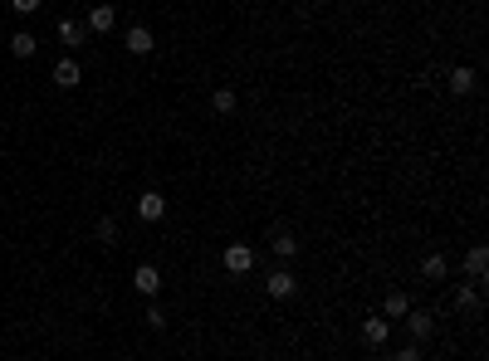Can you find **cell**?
<instances>
[{
	"mask_svg": "<svg viewBox=\"0 0 489 361\" xmlns=\"http://www.w3.org/2000/svg\"><path fill=\"white\" fill-rule=\"evenodd\" d=\"M225 269H230V273H250V269H255L250 244H230V249H225Z\"/></svg>",
	"mask_w": 489,
	"mask_h": 361,
	"instance_id": "1",
	"label": "cell"
},
{
	"mask_svg": "<svg viewBox=\"0 0 489 361\" xmlns=\"http://www.w3.org/2000/svg\"><path fill=\"white\" fill-rule=\"evenodd\" d=\"M132 288H137L142 298H157V288H162V273L152 269V264H142V269L132 273Z\"/></svg>",
	"mask_w": 489,
	"mask_h": 361,
	"instance_id": "2",
	"label": "cell"
},
{
	"mask_svg": "<svg viewBox=\"0 0 489 361\" xmlns=\"http://www.w3.org/2000/svg\"><path fill=\"white\" fill-rule=\"evenodd\" d=\"M113 25H118V10H113V5H94V10H89V25H84V29H94V34H108Z\"/></svg>",
	"mask_w": 489,
	"mask_h": 361,
	"instance_id": "3",
	"label": "cell"
},
{
	"mask_svg": "<svg viewBox=\"0 0 489 361\" xmlns=\"http://www.w3.org/2000/svg\"><path fill=\"white\" fill-rule=\"evenodd\" d=\"M387 337H391V322H387V317H367V322H362V342H367V347H382Z\"/></svg>",
	"mask_w": 489,
	"mask_h": 361,
	"instance_id": "4",
	"label": "cell"
},
{
	"mask_svg": "<svg viewBox=\"0 0 489 361\" xmlns=\"http://www.w3.org/2000/svg\"><path fill=\"white\" fill-rule=\"evenodd\" d=\"M127 54H152V29L147 25H132L127 29Z\"/></svg>",
	"mask_w": 489,
	"mask_h": 361,
	"instance_id": "5",
	"label": "cell"
},
{
	"mask_svg": "<svg viewBox=\"0 0 489 361\" xmlns=\"http://www.w3.org/2000/svg\"><path fill=\"white\" fill-rule=\"evenodd\" d=\"M79 79H84V69H79L74 59H59V64H54V84H59V88H74Z\"/></svg>",
	"mask_w": 489,
	"mask_h": 361,
	"instance_id": "6",
	"label": "cell"
},
{
	"mask_svg": "<svg viewBox=\"0 0 489 361\" xmlns=\"http://www.w3.org/2000/svg\"><path fill=\"white\" fill-rule=\"evenodd\" d=\"M137 215H142V220H162V215H167V200H162L157 190H147V195L137 200Z\"/></svg>",
	"mask_w": 489,
	"mask_h": 361,
	"instance_id": "7",
	"label": "cell"
},
{
	"mask_svg": "<svg viewBox=\"0 0 489 361\" xmlns=\"http://www.w3.org/2000/svg\"><path fill=\"white\" fill-rule=\"evenodd\" d=\"M265 288H269V298H289L298 283H293V273H289V269H279V273H269V283H265Z\"/></svg>",
	"mask_w": 489,
	"mask_h": 361,
	"instance_id": "8",
	"label": "cell"
},
{
	"mask_svg": "<svg viewBox=\"0 0 489 361\" xmlns=\"http://www.w3.org/2000/svg\"><path fill=\"white\" fill-rule=\"evenodd\" d=\"M84 34H89L84 25H74V20H59V39H64L69 49H79V44H84Z\"/></svg>",
	"mask_w": 489,
	"mask_h": 361,
	"instance_id": "9",
	"label": "cell"
},
{
	"mask_svg": "<svg viewBox=\"0 0 489 361\" xmlns=\"http://www.w3.org/2000/svg\"><path fill=\"white\" fill-rule=\"evenodd\" d=\"M465 269L475 273V278H485V269H489V249H485V244H475V249L465 254Z\"/></svg>",
	"mask_w": 489,
	"mask_h": 361,
	"instance_id": "10",
	"label": "cell"
},
{
	"mask_svg": "<svg viewBox=\"0 0 489 361\" xmlns=\"http://www.w3.org/2000/svg\"><path fill=\"white\" fill-rule=\"evenodd\" d=\"M10 54H15V59H30V54H34V34H30V29H20V34L10 39Z\"/></svg>",
	"mask_w": 489,
	"mask_h": 361,
	"instance_id": "11",
	"label": "cell"
},
{
	"mask_svg": "<svg viewBox=\"0 0 489 361\" xmlns=\"http://www.w3.org/2000/svg\"><path fill=\"white\" fill-rule=\"evenodd\" d=\"M421 273H426V278H445V273H450V264H445L440 254H431V259H421Z\"/></svg>",
	"mask_w": 489,
	"mask_h": 361,
	"instance_id": "12",
	"label": "cell"
},
{
	"mask_svg": "<svg viewBox=\"0 0 489 361\" xmlns=\"http://www.w3.org/2000/svg\"><path fill=\"white\" fill-rule=\"evenodd\" d=\"M411 322V337H431V313H406Z\"/></svg>",
	"mask_w": 489,
	"mask_h": 361,
	"instance_id": "13",
	"label": "cell"
},
{
	"mask_svg": "<svg viewBox=\"0 0 489 361\" xmlns=\"http://www.w3.org/2000/svg\"><path fill=\"white\" fill-rule=\"evenodd\" d=\"M450 88L470 93V88H475V69H455V74H450Z\"/></svg>",
	"mask_w": 489,
	"mask_h": 361,
	"instance_id": "14",
	"label": "cell"
},
{
	"mask_svg": "<svg viewBox=\"0 0 489 361\" xmlns=\"http://www.w3.org/2000/svg\"><path fill=\"white\" fill-rule=\"evenodd\" d=\"M274 254H279V259L298 254V239H293V235H274Z\"/></svg>",
	"mask_w": 489,
	"mask_h": 361,
	"instance_id": "15",
	"label": "cell"
},
{
	"mask_svg": "<svg viewBox=\"0 0 489 361\" xmlns=\"http://www.w3.org/2000/svg\"><path fill=\"white\" fill-rule=\"evenodd\" d=\"M210 107H215V112H235V93H230V88H220L215 98H210Z\"/></svg>",
	"mask_w": 489,
	"mask_h": 361,
	"instance_id": "16",
	"label": "cell"
},
{
	"mask_svg": "<svg viewBox=\"0 0 489 361\" xmlns=\"http://www.w3.org/2000/svg\"><path fill=\"white\" fill-rule=\"evenodd\" d=\"M387 313H391V317H406V313H411V303H406L401 293H391V298H387Z\"/></svg>",
	"mask_w": 489,
	"mask_h": 361,
	"instance_id": "17",
	"label": "cell"
},
{
	"mask_svg": "<svg viewBox=\"0 0 489 361\" xmlns=\"http://www.w3.org/2000/svg\"><path fill=\"white\" fill-rule=\"evenodd\" d=\"M98 239L113 244V239H118V225H113V220H98Z\"/></svg>",
	"mask_w": 489,
	"mask_h": 361,
	"instance_id": "18",
	"label": "cell"
},
{
	"mask_svg": "<svg viewBox=\"0 0 489 361\" xmlns=\"http://www.w3.org/2000/svg\"><path fill=\"white\" fill-rule=\"evenodd\" d=\"M455 303H460V308H475V303H480V293H475V288H460V298H455Z\"/></svg>",
	"mask_w": 489,
	"mask_h": 361,
	"instance_id": "19",
	"label": "cell"
},
{
	"mask_svg": "<svg viewBox=\"0 0 489 361\" xmlns=\"http://www.w3.org/2000/svg\"><path fill=\"white\" fill-rule=\"evenodd\" d=\"M147 327H167V313L162 308H147Z\"/></svg>",
	"mask_w": 489,
	"mask_h": 361,
	"instance_id": "20",
	"label": "cell"
},
{
	"mask_svg": "<svg viewBox=\"0 0 489 361\" xmlns=\"http://www.w3.org/2000/svg\"><path fill=\"white\" fill-rule=\"evenodd\" d=\"M10 5H15L20 15H34V10H39V0H10Z\"/></svg>",
	"mask_w": 489,
	"mask_h": 361,
	"instance_id": "21",
	"label": "cell"
},
{
	"mask_svg": "<svg viewBox=\"0 0 489 361\" xmlns=\"http://www.w3.org/2000/svg\"><path fill=\"white\" fill-rule=\"evenodd\" d=\"M396 361H421V347H401V352H396Z\"/></svg>",
	"mask_w": 489,
	"mask_h": 361,
	"instance_id": "22",
	"label": "cell"
}]
</instances>
